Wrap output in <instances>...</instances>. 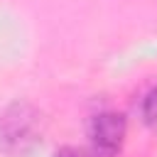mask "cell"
Segmentation results:
<instances>
[{
	"label": "cell",
	"mask_w": 157,
	"mask_h": 157,
	"mask_svg": "<svg viewBox=\"0 0 157 157\" xmlns=\"http://www.w3.org/2000/svg\"><path fill=\"white\" fill-rule=\"evenodd\" d=\"M125 132H128V123H125L123 113L103 110V113L93 115L91 125H88V137H91L88 152H91V157H118L123 140H125Z\"/></svg>",
	"instance_id": "obj_1"
},
{
	"label": "cell",
	"mask_w": 157,
	"mask_h": 157,
	"mask_svg": "<svg viewBox=\"0 0 157 157\" xmlns=\"http://www.w3.org/2000/svg\"><path fill=\"white\" fill-rule=\"evenodd\" d=\"M34 113H29L27 105H12L5 115H2V128H0V137L2 142H15V145H25L29 140H34Z\"/></svg>",
	"instance_id": "obj_2"
},
{
	"label": "cell",
	"mask_w": 157,
	"mask_h": 157,
	"mask_svg": "<svg viewBox=\"0 0 157 157\" xmlns=\"http://www.w3.org/2000/svg\"><path fill=\"white\" fill-rule=\"evenodd\" d=\"M142 120L147 123V128L157 130V86L145 96L142 101Z\"/></svg>",
	"instance_id": "obj_3"
},
{
	"label": "cell",
	"mask_w": 157,
	"mask_h": 157,
	"mask_svg": "<svg viewBox=\"0 0 157 157\" xmlns=\"http://www.w3.org/2000/svg\"><path fill=\"white\" fill-rule=\"evenodd\" d=\"M56 157H91L88 150H78V147H64L56 152Z\"/></svg>",
	"instance_id": "obj_4"
}]
</instances>
